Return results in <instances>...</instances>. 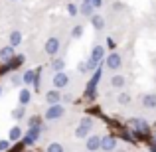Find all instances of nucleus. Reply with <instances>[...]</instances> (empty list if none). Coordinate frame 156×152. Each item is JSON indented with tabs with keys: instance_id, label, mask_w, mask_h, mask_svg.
Here are the masks:
<instances>
[{
	"instance_id": "f257e3e1",
	"label": "nucleus",
	"mask_w": 156,
	"mask_h": 152,
	"mask_svg": "<svg viewBox=\"0 0 156 152\" xmlns=\"http://www.w3.org/2000/svg\"><path fill=\"white\" fill-rule=\"evenodd\" d=\"M103 57H105L103 46H93L91 57H89V61H87V71H91V69H97V67H99V63L103 61Z\"/></svg>"
},
{
	"instance_id": "f03ea898",
	"label": "nucleus",
	"mask_w": 156,
	"mask_h": 152,
	"mask_svg": "<svg viewBox=\"0 0 156 152\" xmlns=\"http://www.w3.org/2000/svg\"><path fill=\"white\" fill-rule=\"evenodd\" d=\"M65 113V107L61 105V103H57V105H50L46 109V115H44V118L46 121H57V118H61Z\"/></svg>"
},
{
	"instance_id": "7ed1b4c3",
	"label": "nucleus",
	"mask_w": 156,
	"mask_h": 152,
	"mask_svg": "<svg viewBox=\"0 0 156 152\" xmlns=\"http://www.w3.org/2000/svg\"><path fill=\"white\" fill-rule=\"evenodd\" d=\"M22 138H24L22 144H28V146L36 144V142H38V138H40V126H30V129H28V133L24 134Z\"/></svg>"
},
{
	"instance_id": "20e7f679",
	"label": "nucleus",
	"mask_w": 156,
	"mask_h": 152,
	"mask_svg": "<svg viewBox=\"0 0 156 152\" xmlns=\"http://www.w3.org/2000/svg\"><path fill=\"white\" fill-rule=\"evenodd\" d=\"M51 83H53V89H63V87H67V83H69V77H67V73H63V71H59V73H53V77H51Z\"/></svg>"
},
{
	"instance_id": "39448f33",
	"label": "nucleus",
	"mask_w": 156,
	"mask_h": 152,
	"mask_svg": "<svg viewBox=\"0 0 156 152\" xmlns=\"http://www.w3.org/2000/svg\"><path fill=\"white\" fill-rule=\"evenodd\" d=\"M44 51H46L48 55L55 57L57 53H59V40H57V38H50L46 42V46H44Z\"/></svg>"
},
{
	"instance_id": "423d86ee",
	"label": "nucleus",
	"mask_w": 156,
	"mask_h": 152,
	"mask_svg": "<svg viewBox=\"0 0 156 152\" xmlns=\"http://www.w3.org/2000/svg\"><path fill=\"white\" fill-rule=\"evenodd\" d=\"M105 63H107V69H113V71H115V69H119L122 65V57L119 55L117 51H113L111 55H107V61H105Z\"/></svg>"
},
{
	"instance_id": "0eeeda50",
	"label": "nucleus",
	"mask_w": 156,
	"mask_h": 152,
	"mask_svg": "<svg viewBox=\"0 0 156 152\" xmlns=\"http://www.w3.org/2000/svg\"><path fill=\"white\" fill-rule=\"evenodd\" d=\"M61 93H59V89H50V91L46 93V101H48V105H57V103H61Z\"/></svg>"
},
{
	"instance_id": "6e6552de",
	"label": "nucleus",
	"mask_w": 156,
	"mask_h": 152,
	"mask_svg": "<svg viewBox=\"0 0 156 152\" xmlns=\"http://www.w3.org/2000/svg\"><path fill=\"white\" fill-rule=\"evenodd\" d=\"M85 146H87V150L95 152L101 148V136H95V134H89L87 136V142H85Z\"/></svg>"
},
{
	"instance_id": "1a4fd4ad",
	"label": "nucleus",
	"mask_w": 156,
	"mask_h": 152,
	"mask_svg": "<svg viewBox=\"0 0 156 152\" xmlns=\"http://www.w3.org/2000/svg\"><path fill=\"white\" fill-rule=\"evenodd\" d=\"M115 146H117V138L115 136H103L101 138V150L111 152V150H115Z\"/></svg>"
},
{
	"instance_id": "9d476101",
	"label": "nucleus",
	"mask_w": 156,
	"mask_h": 152,
	"mask_svg": "<svg viewBox=\"0 0 156 152\" xmlns=\"http://www.w3.org/2000/svg\"><path fill=\"white\" fill-rule=\"evenodd\" d=\"M30 101H32V91H30L28 87L20 89V93H18V103H20L22 107H26V105H28Z\"/></svg>"
},
{
	"instance_id": "9b49d317",
	"label": "nucleus",
	"mask_w": 156,
	"mask_h": 152,
	"mask_svg": "<svg viewBox=\"0 0 156 152\" xmlns=\"http://www.w3.org/2000/svg\"><path fill=\"white\" fill-rule=\"evenodd\" d=\"M22 136H24V133H22V129H20L18 125H14L10 129V133H8V140H10V142H18Z\"/></svg>"
},
{
	"instance_id": "f8f14e48",
	"label": "nucleus",
	"mask_w": 156,
	"mask_h": 152,
	"mask_svg": "<svg viewBox=\"0 0 156 152\" xmlns=\"http://www.w3.org/2000/svg\"><path fill=\"white\" fill-rule=\"evenodd\" d=\"M130 125H133V129L138 130V133H144V130H148V122H146L144 118H130Z\"/></svg>"
},
{
	"instance_id": "ddd939ff",
	"label": "nucleus",
	"mask_w": 156,
	"mask_h": 152,
	"mask_svg": "<svg viewBox=\"0 0 156 152\" xmlns=\"http://www.w3.org/2000/svg\"><path fill=\"white\" fill-rule=\"evenodd\" d=\"M142 105L144 109H156V93H146L142 97Z\"/></svg>"
},
{
	"instance_id": "4468645a",
	"label": "nucleus",
	"mask_w": 156,
	"mask_h": 152,
	"mask_svg": "<svg viewBox=\"0 0 156 152\" xmlns=\"http://www.w3.org/2000/svg\"><path fill=\"white\" fill-rule=\"evenodd\" d=\"M20 44H22V34H20V30H12L10 32V46L16 50Z\"/></svg>"
},
{
	"instance_id": "2eb2a0df",
	"label": "nucleus",
	"mask_w": 156,
	"mask_h": 152,
	"mask_svg": "<svg viewBox=\"0 0 156 152\" xmlns=\"http://www.w3.org/2000/svg\"><path fill=\"white\" fill-rule=\"evenodd\" d=\"M12 57H14V48L12 46H4L2 50H0V59L2 61H10Z\"/></svg>"
},
{
	"instance_id": "dca6fc26",
	"label": "nucleus",
	"mask_w": 156,
	"mask_h": 152,
	"mask_svg": "<svg viewBox=\"0 0 156 152\" xmlns=\"http://www.w3.org/2000/svg\"><path fill=\"white\" fill-rule=\"evenodd\" d=\"M125 83H126V79L121 75V73H115V75L111 77V85L117 87V89H122V87H125Z\"/></svg>"
},
{
	"instance_id": "f3484780",
	"label": "nucleus",
	"mask_w": 156,
	"mask_h": 152,
	"mask_svg": "<svg viewBox=\"0 0 156 152\" xmlns=\"http://www.w3.org/2000/svg\"><path fill=\"white\" fill-rule=\"evenodd\" d=\"M91 24H93L95 30H103V28H105V18L101 14H93L91 16Z\"/></svg>"
},
{
	"instance_id": "a211bd4d",
	"label": "nucleus",
	"mask_w": 156,
	"mask_h": 152,
	"mask_svg": "<svg viewBox=\"0 0 156 152\" xmlns=\"http://www.w3.org/2000/svg\"><path fill=\"white\" fill-rule=\"evenodd\" d=\"M34 81H36V71L28 69V71L22 75V83H24V85H34Z\"/></svg>"
},
{
	"instance_id": "6ab92c4d",
	"label": "nucleus",
	"mask_w": 156,
	"mask_h": 152,
	"mask_svg": "<svg viewBox=\"0 0 156 152\" xmlns=\"http://www.w3.org/2000/svg\"><path fill=\"white\" fill-rule=\"evenodd\" d=\"M63 67H65V61L61 59V57H55V59L51 61V69H53V73H59V71H63Z\"/></svg>"
},
{
	"instance_id": "aec40b11",
	"label": "nucleus",
	"mask_w": 156,
	"mask_h": 152,
	"mask_svg": "<svg viewBox=\"0 0 156 152\" xmlns=\"http://www.w3.org/2000/svg\"><path fill=\"white\" fill-rule=\"evenodd\" d=\"M79 12H81L83 16H93L95 6H93V4H89V2H83V4H81V8H79Z\"/></svg>"
},
{
	"instance_id": "412c9836",
	"label": "nucleus",
	"mask_w": 156,
	"mask_h": 152,
	"mask_svg": "<svg viewBox=\"0 0 156 152\" xmlns=\"http://www.w3.org/2000/svg\"><path fill=\"white\" fill-rule=\"evenodd\" d=\"M89 130H91V129H87V126L79 125V126L75 129V136H77V138H87V136H89Z\"/></svg>"
},
{
	"instance_id": "4be33fe9",
	"label": "nucleus",
	"mask_w": 156,
	"mask_h": 152,
	"mask_svg": "<svg viewBox=\"0 0 156 152\" xmlns=\"http://www.w3.org/2000/svg\"><path fill=\"white\" fill-rule=\"evenodd\" d=\"M24 115H26V109H24L22 105H20L18 109H14V111H12V118H14V121H22V118H24Z\"/></svg>"
},
{
	"instance_id": "5701e85b",
	"label": "nucleus",
	"mask_w": 156,
	"mask_h": 152,
	"mask_svg": "<svg viewBox=\"0 0 156 152\" xmlns=\"http://www.w3.org/2000/svg\"><path fill=\"white\" fill-rule=\"evenodd\" d=\"M46 152H65V150H63V146H61L59 142H51V144L48 146Z\"/></svg>"
},
{
	"instance_id": "b1692460",
	"label": "nucleus",
	"mask_w": 156,
	"mask_h": 152,
	"mask_svg": "<svg viewBox=\"0 0 156 152\" xmlns=\"http://www.w3.org/2000/svg\"><path fill=\"white\" fill-rule=\"evenodd\" d=\"M71 36H73L75 40H79L81 36H83V26H75V28L71 30Z\"/></svg>"
},
{
	"instance_id": "393cba45",
	"label": "nucleus",
	"mask_w": 156,
	"mask_h": 152,
	"mask_svg": "<svg viewBox=\"0 0 156 152\" xmlns=\"http://www.w3.org/2000/svg\"><path fill=\"white\" fill-rule=\"evenodd\" d=\"M40 122H42V118L36 115V117H30V121H28V126H42Z\"/></svg>"
},
{
	"instance_id": "a878e982",
	"label": "nucleus",
	"mask_w": 156,
	"mask_h": 152,
	"mask_svg": "<svg viewBox=\"0 0 156 152\" xmlns=\"http://www.w3.org/2000/svg\"><path fill=\"white\" fill-rule=\"evenodd\" d=\"M67 14L69 16H77L79 14V8H77L75 4H67Z\"/></svg>"
},
{
	"instance_id": "bb28decb",
	"label": "nucleus",
	"mask_w": 156,
	"mask_h": 152,
	"mask_svg": "<svg viewBox=\"0 0 156 152\" xmlns=\"http://www.w3.org/2000/svg\"><path fill=\"white\" fill-rule=\"evenodd\" d=\"M10 150V140H0V152H8Z\"/></svg>"
},
{
	"instance_id": "cd10ccee",
	"label": "nucleus",
	"mask_w": 156,
	"mask_h": 152,
	"mask_svg": "<svg viewBox=\"0 0 156 152\" xmlns=\"http://www.w3.org/2000/svg\"><path fill=\"white\" fill-rule=\"evenodd\" d=\"M81 125L87 126V129H91V126H93V118L91 117H83V118H81Z\"/></svg>"
},
{
	"instance_id": "c85d7f7f",
	"label": "nucleus",
	"mask_w": 156,
	"mask_h": 152,
	"mask_svg": "<svg viewBox=\"0 0 156 152\" xmlns=\"http://www.w3.org/2000/svg\"><path fill=\"white\" fill-rule=\"evenodd\" d=\"M129 101H130L129 93H121V95H119V103H121V105H126Z\"/></svg>"
},
{
	"instance_id": "c756f323",
	"label": "nucleus",
	"mask_w": 156,
	"mask_h": 152,
	"mask_svg": "<svg viewBox=\"0 0 156 152\" xmlns=\"http://www.w3.org/2000/svg\"><path fill=\"white\" fill-rule=\"evenodd\" d=\"M83 2H89V4H93V6H95V8H99L101 4H103V2H101V0H83Z\"/></svg>"
},
{
	"instance_id": "7c9ffc66",
	"label": "nucleus",
	"mask_w": 156,
	"mask_h": 152,
	"mask_svg": "<svg viewBox=\"0 0 156 152\" xmlns=\"http://www.w3.org/2000/svg\"><path fill=\"white\" fill-rule=\"evenodd\" d=\"M20 83H22V77H20V75H14V77H12V85H20Z\"/></svg>"
},
{
	"instance_id": "2f4dec72",
	"label": "nucleus",
	"mask_w": 156,
	"mask_h": 152,
	"mask_svg": "<svg viewBox=\"0 0 156 152\" xmlns=\"http://www.w3.org/2000/svg\"><path fill=\"white\" fill-rule=\"evenodd\" d=\"M107 42H109V48H111V50H115V42H113V40L109 38V40H107Z\"/></svg>"
},
{
	"instance_id": "473e14b6",
	"label": "nucleus",
	"mask_w": 156,
	"mask_h": 152,
	"mask_svg": "<svg viewBox=\"0 0 156 152\" xmlns=\"http://www.w3.org/2000/svg\"><path fill=\"white\" fill-rule=\"evenodd\" d=\"M154 144H156V133H154Z\"/></svg>"
},
{
	"instance_id": "72a5a7b5",
	"label": "nucleus",
	"mask_w": 156,
	"mask_h": 152,
	"mask_svg": "<svg viewBox=\"0 0 156 152\" xmlns=\"http://www.w3.org/2000/svg\"><path fill=\"white\" fill-rule=\"evenodd\" d=\"M0 95H2V87H0Z\"/></svg>"
},
{
	"instance_id": "f704fd0d",
	"label": "nucleus",
	"mask_w": 156,
	"mask_h": 152,
	"mask_svg": "<svg viewBox=\"0 0 156 152\" xmlns=\"http://www.w3.org/2000/svg\"><path fill=\"white\" fill-rule=\"evenodd\" d=\"M117 152H125V150H117Z\"/></svg>"
}]
</instances>
